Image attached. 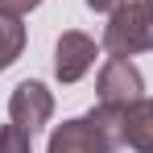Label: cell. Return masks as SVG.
Listing matches in <instances>:
<instances>
[{
  "instance_id": "1",
  "label": "cell",
  "mask_w": 153,
  "mask_h": 153,
  "mask_svg": "<svg viewBox=\"0 0 153 153\" xmlns=\"http://www.w3.org/2000/svg\"><path fill=\"white\" fill-rule=\"evenodd\" d=\"M116 141H120V120L100 112V108H91L87 116L62 120L54 128L46 153H112Z\"/></svg>"
},
{
  "instance_id": "2",
  "label": "cell",
  "mask_w": 153,
  "mask_h": 153,
  "mask_svg": "<svg viewBox=\"0 0 153 153\" xmlns=\"http://www.w3.org/2000/svg\"><path fill=\"white\" fill-rule=\"evenodd\" d=\"M103 50L112 58H137L153 50V4L149 0H124L103 29Z\"/></svg>"
},
{
  "instance_id": "3",
  "label": "cell",
  "mask_w": 153,
  "mask_h": 153,
  "mask_svg": "<svg viewBox=\"0 0 153 153\" xmlns=\"http://www.w3.org/2000/svg\"><path fill=\"white\" fill-rule=\"evenodd\" d=\"M95 91H100V112H108V116L120 120L132 103L145 100V79L132 66V58H108L103 71H100Z\"/></svg>"
},
{
  "instance_id": "4",
  "label": "cell",
  "mask_w": 153,
  "mask_h": 153,
  "mask_svg": "<svg viewBox=\"0 0 153 153\" xmlns=\"http://www.w3.org/2000/svg\"><path fill=\"white\" fill-rule=\"evenodd\" d=\"M54 116V95L46 83H37V79H25V83H17L13 87V100H8V120L17 128H25L29 137L37 132V128H46Z\"/></svg>"
},
{
  "instance_id": "5",
  "label": "cell",
  "mask_w": 153,
  "mask_h": 153,
  "mask_svg": "<svg viewBox=\"0 0 153 153\" xmlns=\"http://www.w3.org/2000/svg\"><path fill=\"white\" fill-rule=\"evenodd\" d=\"M95 54H100V46H95L87 33L66 29V33L58 37V46H54V75H58V83H79V79L95 66Z\"/></svg>"
},
{
  "instance_id": "6",
  "label": "cell",
  "mask_w": 153,
  "mask_h": 153,
  "mask_svg": "<svg viewBox=\"0 0 153 153\" xmlns=\"http://www.w3.org/2000/svg\"><path fill=\"white\" fill-rule=\"evenodd\" d=\"M120 141L137 153H153V100L132 103L120 116Z\"/></svg>"
},
{
  "instance_id": "7",
  "label": "cell",
  "mask_w": 153,
  "mask_h": 153,
  "mask_svg": "<svg viewBox=\"0 0 153 153\" xmlns=\"http://www.w3.org/2000/svg\"><path fill=\"white\" fill-rule=\"evenodd\" d=\"M25 50V25L13 13H0V71H8Z\"/></svg>"
},
{
  "instance_id": "8",
  "label": "cell",
  "mask_w": 153,
  "mask_h": 153,
  "mask_svg": "<svg viewBox=\"0 0 153 153\" xmlns=\"http://www.w3.org/2000/svg\"><path fill=\"white\" fill-rule=\"evenodd\" d=\"M0 153H33L29 132L17 128V124H4V128H0Z\"/></svg>"
},
{
  "instance_id": "9",
  "label": "cell",
  "mask_w": 153,
  "mask_h": 153,
  "mask_svg": "<svg viewBox=\"0 0 153 153\" xmlns=\"http://www.w3.org/2000/svg\"><path fill=\"white\" fill-rule=\"evenodd\" d=\"M42 0H0V13H13V17H25V13H33Z\"/></svg>"
},
{
  "instance_id": "10",
  "label": "cell",
  "mask_w": 153,
  "mask_h": 153,
  "mask_svg": "<svg viewBox=\"0 0 153 153\" xmlns=\"http://www.w3.org/2000/svg\"><path fill=\"white\" fill-rule=\"evenodd\" d=\"M83 4H87L91 13H116V8H120L124 0H83Z\"/></svg>"
},
{
  "instance_id": "11",
  "label": "cell",
  "mask_w": 153,
  "mask_h": 153,
  "mask_svg": "<svg viewBox=\"0 0 153 153\" xmlns=\"http://www.w3.org/2000/svg\"><path fill=\"white\" fill-rule=\"evenodd\" d=\"M149 4H153V0H149Z\"/></svg>"
}]
</instances>
